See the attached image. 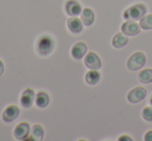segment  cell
I'll return each instance as SVG.
<instances>
[{"instance_id":"obj_2","label":"cell","mask_w":152,"mask_h":141,"mask_svg":"<svg viewBox=\"0 0 152 141\" xmlns=\"http://www.w3.org/2000/svg\"><path fill=\"white\" fill-rule=\"evenodd\" d=\"M54 47V43H53L52 38H49L47 35H44L38 40V45H37V49L38 52L42 56H47L49 55L53 50Z\"/></svg>"},{"instance_id":"obj_6","label":"cell","mask_w":152,"mask_h":141,"mask_svg":"<svg viewBox=\"0 0 152 141\" xmlns=\"http://www.w3.org/2000/svg\"><path fill=\"white\" fill-rule=\"evenodd\" d=\"M85 64L90 69H99L101 67V60L96 53L90 52L85 57Z\"/></svg>"},{"instance_id":"obj_13","label":"cell","mask_w":152,"mask_h":141,"mask_svg":"<svg viewBox=\"0 0 152 141\" xmlns=\"http://www.w3.org/2000/svg\"><path fill=\"white\" fill-rule=\"evenodd\" d=\"M128 43V38L126 36V34L124 33H117L116 35L113 38L112 40V44L115 48L117 49H120L125 47Z\"/></svg>"},{"instance_id":"obj_8","label":"cell","mask_w":152,"mask_h":141,"mask_svg":"<svg viewBox=\"0 0 152 141\" xmlns=\"http://www.w3.org/2000/svg\"><path fill=\"white\" fill-rule=\"evenodd\" d=\"M20 110L17 106L11 105L7 108H5V110L2 113V119L5 122H12L19 116Z\"/></svg>"},{"instance_id":"obj_22","label":"cell","mask_w":152,"mask_h":141,"mask_svg":"<svg viewBox=\"0 0 152 141\" xmlns=\"http://www.w3.org/2000/svg\"><path fill=\"white\" fill-rule=\"evenodd\" d=\"M131 141V138L130 137H128L127 135H123V136H121L120 138H119V141Z\"/></svg>"},{"instance_id":"obj_10","label":"cell","mask_w":152,"mask_h":141,"mask_svg":"<svg viewBox=\"0 0 152 141\" xmlns=\"http://www.w3.org/2000/svg\"><path fill=\"white\" fill-rule=\"evenodd\" d=\"M66 12L69 16H72V17H75V16H78L81 14V7L77 1L75 0H69L67 1L65 5Z\"/></svg>"},{"instance_id":"obj_5","label":"cell","mask_w":152,"mask_h":141,"mask_svg":"<svg viewBox=\"0 0 152 141\" xmlns=\"http://www.w3.org/2000/svg\"><path fill=\"white\" fill-rule=\"evenodd\" d=\"M121 30H122L123 33L126 34V35L133 36L140 33L141 28H140V25L137 22L132 21V20H128V21H126L125 23L122 24Z\"/></svg>"},{"instance_id":"obj_9","label":"cell","mask_w":152,"mask_h":141,"mask_svg":"<svg viewBox=\"0 0 152 141\" xmlns=\"http://www.w3.org/2000/svg\"><path fill=\"white\" fill-rule=\"evenodd\" d=\"M87 50H88L87 45L83 42H78L72 47L71 55H72V57L75 59H81L86 55Z\"/></svg>"},{"instance_id":"obj_7","label":"cell","mask_w":152,"mask_h":141,"mask_svg":"<svg viewBox=\"0 0 152 141\" xmlns=\"http://www.w3.org/2000/svg\"><path fill=\"white\" fill-rule=\"evenodd\" d=\"M30 127L27 122H20L14 130V136L18 140H25L29 134Z\"/></svg>"},{"instance_id":"obj_19","label":"cell","mask_w":152,"mask_h":141,"mask_svg":"<svg viewBox=\"0 0 152 141\" xmlns=\"http://www.w3.org/2000/svg\"><path fill=\"white\" fill-rule=\"evenodd\" d=\"M140 26L144 30L152 29V15H146L140 20Z\"/></svg>"},{"instance_id":"obj_12","label":"cell","mask_w":152,"mask_h":141,"mask_svg":"<svg viewBox=\"0 0 152 141\" xmlns=\"http://www.w3.org/2000/svg\"><path fill=\"white\" fill-rule=\"evenodd\" d=\"M68 28L69 30L72 32V33H80L83 31V22L78 19V18L73 17V18H70L68 19Z\"/></svg>"},{"instance_id":"obj_4","label":"cell","mask_w":152,"mask_h":141,"mask_svg":"<svg viewBox=\"0 0 152 141\" xmlns=\"http://www.w3.org/2000/svg\"><path fill=\"white\" fill-rule=\"evenodd\" d=\"M147 95V91L144 87H134L132 88L127 95V100H128L130 103L137 104L140 103L141 101H143L146 98Z\"/></svg>"},{"instance_id":"obj_21","label":"cell","mask_w":152,"mask_h":141,"mask_svg":"<svg viewBox=\"0 0 152 141\" xmlns=\"http://www.w3.org/2000/svg\"><path fill=\"white\" fill-rule=\"evenodd\" d=\"M144 140L146 141H152V131H148L145 134V137H144Z\"/></svg>"},{"instance_id":"obj_1","label":"cell","mask_w":152,"mask_h":141,"mask_svg":"<svg viewBox=\"0 0 152 141\" xmlns=\"http://www.w3.org/2000/svg\"><path fill=\"white\" fill-rule=\"evenodd\" d=\"M147 13V7L144 4H135L127 9L123 14L125 20H141Z\"/></svg>"},{"instance_id":"obj_16","label":"cell","mask_w":152,"mask_h":141,"mask_svg":"<svg viewBox=\"0 0 152 141\" xmlns=\"http://www.w3.org/2000/svg\"><path fill=\"white\" fill-rule=\"evenodd\" d=\"M49 102H50V99H49V95H47L44 91H40V93L37 95L36 97V104L38 107L40 108H45L48 106Z\"/></svg>"},{"instance_id":"obj_15","label":"cell","mask_w":152,"mask_h":141,"mask_svg":"<svg viewBox=\"0 0 152 141\" xmlns=\"http://www.w3.org/2000/svg\"><path fill=\"white\" fill-rule=\"evenodd\" d=\"M86 82L90 85H96L100 80V74L99 72H97L96 69H92L90 72H88L86 74Z\"/></svg>"},{"instance_id":"obj_11","label":"cell","mask_w":152,"mask_h":141,"mask_svg":"<svg viewBox=\"0 0 152 141\" xmlns=\"http://www.w3.org/2000/svg\"><path fill=\"white\" fill-rule=\"evenodd\" d=\"M34 101V93L32 89L27 88L23 91L21 95V105L24 108H30Z\"/></svg>"},{"instance_id":"obj_20","label":"cell","mask_w":152,"mask_h":141,"mask_svg":"<svg viewBox=\"0 0 152 141\" xmlns=\"http://www.w3.org/2000/svg\"><path fill=\"white\" fill-rule=\"evenodd\" d=\"M142 116L147 121H152V107H145L142 111Z\"/></svg>"},{"instance_id":"obj_3","label":"cell","mask_w":152,"mask_h":141,"mask_svg":"<svg viewBox=\"0 0 152 141\" xmlns=\"http://www.w3.org/2000/svg\"><path fill=\"white\" fill-rule=\"evenodd\" d=\"M146 63V56L142 52H135L128 58L127 61V67L130 71H137L142 69Z\"/></svg>"},{"instance_id":"obj_18","label":"cell","mask_w":152,"mask_h":141,"mask_svg":"<svg viewBox=\"0 0 152 141\" xmlns=\"http://www.w3.org/2000/svg\"><path fill=\"white\" fill-rule=\"evenodd\" d=\"M31 136L34 138V140L37 141H41L43 139V136H44V129L41 124H34L32 127V133Z\"/></svg>"},{"instance_id":"obj_17","label":"cell","mask_w":152,"mask_h":141,"mask_svg":"<svg viewBox=\"0 0 152 141\" xmlns=\"http://www.w3.org/2000/svg\"><path fill=\"white\" fill-rule=\"evenodd\" d=\"M139 80L142 83H152V69H145L139 74Z\"/></svg>"},{"instance_id":"obj_24","label":"cell","mask_w":152,"mask_h":141,"mask_svg":"<svg viewBox=\"0 0 152 141\" xmlns=\"http://www.w3.org/2000/svg\"><path fill=\"white\" fill-rule=\"evenodd\" d=\"M150 104L152 105V98H151V100H150Z\"/></svg>"},{"instance_id":"obj_23","label":"cell","mask_w":152,"mask_h":141,"mask_svg":"<svg viewBox=\"0 0 152 141\" xmlns=\"http://www.w3.org/2000/svg\"><path fill=\"white\" fill-rule=\"evenodd\" d=\"M3 71H4V65H3L2 61L0 60V76L3 74Z\"/></svg>"},{"instance_id":"obj_14","label":"cell","mask_w":152,"mask_h":141,"mask_svg":"<svg viewBox=\"0 0 152 141\" xmlns=\"http://www.w3.org/2000/svg\"><path fill=\"white\" fill-rule=\"evenodd\" d=\"M94 18H95V16H94V12L92 11L91 9H83V12H81V21H83V24L86 26H91L92 24H93L94 22Z\"/></svg>"}]
</instances>
